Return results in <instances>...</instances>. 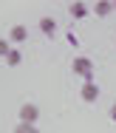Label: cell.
Returning <instances> with one entry per match:
<instances>
[{
  "instance_id": "obj_1",
  "label": "cell",
  "mask_w": 116,
  "mask_h": 133,
  "mask_svg": "<svg viewBox=\"0 0 116 133\" xmlns=\"http://www.w3.org/2000/svg\"><path fill=\"white\" fill-rule=\"evenodd\" d=\"M71 71H74L77 77H82L85 82H93V62H91L88 57H77V59L71 62Z\"/></svg>"
},
{
  "instance_id": "obj_2",
  "label": "cell",
  "mask_w": 116,
  "mask_h": 133,
  "mask_svg": "<svg viewBox=\"0 0 116 133\" xmlns=\"http://www.w3.org/2000/svg\"><path fill=\"white\" fill-rule=\"evenodd\" d=\"M37 119H40V108L37 105L26 102V105L20 108V122H23V125H37Z\"/></svg>"
},
{
  "instance_id": "obj_3",
  "label": "cell",
  "mask_w": 116,
  "mask_h": 133,
  "mask_svg": "<svg viewBox=\"0 0 116 133\" xmlns=\"http://www.w3.org/2000/svg\"><path fill=\"white\" fill-rule=\"evenodd\" d=\"M79 96H82V102L93 105V102L99 99V85H96V82H85V85H82V91H79Z\"/></svg>"
},
{
  "instance_id": "obj_4",
  "label": "cell",
  "mask_w": 116,
  "mask_h": 133,
  "mask_svg": "<svg viewBox=\"0 0 116 133\" xmlns=\"http://www.w3.org/2000/svg\"><path fill=\"white\" fill-rule=\"evenodd\" d=\"M23 40H29V28L26 26H11V31H9V43H23Z\"/></svg>"
},
{
  "instance_id": "obj_5",
  "label": "cell",
  "mask_w": 116,
  "mask_h": 133,
  "mask_svg": "<svg viewBox=\"0 0 116 133\" xmlns=\"http://www.w3.org/2000/svg\"><path fill=\"white\" fill-rule=\"evenodd\" d=\"M40 31H43L45 37H54V34H57V20H54V17H40Z\"/></svg>"
},
{
  "instance_id": "obj_6",
  "label": "cell",
  "mask_w": 116,
  "mask_h": 133,
  "mask_svg": "<svg viewBox=\"0 0 116 133\" xmlns=\"http://www.w3.org/2000/svg\"><path fill=\"white\" fill-rule=\"evenodd\" d=\"M88 11H91V9H88L85 3H71V6H68V14H71V17H77V20L88 17Z\"/></svg>"
},
{
  "instance_id": "obj_7",
  "label": "cell",
  "mask_w": 116,
  "mask_h": 133,
  "mask_svg": "<svg viewBox=\"0 0 116 133\" xmlns=\"http://www.w3.org/2000/svg\"><path fill=\"white\" fill-rule=\"evenodd\" d=\"M113 11V3H93V14L96 17H108Z\"/></svg>"
},
{
  "instance_id": "obj_8",
  "label": "cell",
  "mask_w": 116,
  "mask_h": 133,
  "mask_svg": "<svg viewBox=\"0 0 116 133\" xmlns=\"http://www.w3.org/2000/svg\"><path fill=\"white\" fill-rule=\"evenodd\" d=\"M20 62H23V54L17 51V48H11V54L6 57V65H11V68H14V65H20Z\"/></svg>"
},
{
  "instance_id": "obj_9",
  "label": "cell",
  "mask_w": 116,
  "mask_h": 133,
  "mask_svg": "<svg viewBox=\"0 0 116 133\" xmlns=\"http://www.w3.org/2000/svg\"><path fill=\"white\" fill-rule=\"evenodd\" d=\"M14 133H40V130H37V125H23V122H20V125L14 128Z\"/></svg>"
},
{
  "instance_id": "obj_10",
  "label": "cell",
  "mask_w": 116,
  "mask_h": 133,
  "mask_svg": "<svg viewBox=\"0 0 116 133\" xmlns=\"http://www.w3.org/2000/svg\"><path fill=\"white\" fill-rule=\"evenodd\" d=\"M9 54H11V43H9V40H0V57L6 59Z\"/></svg>"
},
{
  "instance_id": "obj_11",
  "label": "cell",
  "mask_w": 116,
  "mask_h": 133,
  "mask_svg": "<svg viewBox=\"0 0 116 133\" xmlns=\"http://www.w3.org/2000/svg\"><path fill=\"white\" fill-rule=\"evenodd\" d=\"M108 116H111V119L116 122V105H111V110H108Z\"/></svg>"
},
{
  "instance_id": "obj_12",
  "label": "cell",
  "mask_w": 116,
  "mask_h": 133,
  "mask_svg": "<svg viewBox=\"0 0 116 133\" xmlns=\"http://www.w3.org/2000/svg\"><path fill=\"white\" fill-rule=\"evenodd\" d=\"M113 11H116V3H113Z\"/></svg>"
}]
</instances>
